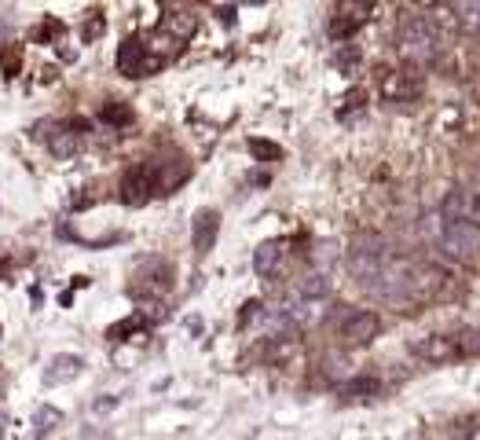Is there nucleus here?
I'll return each instance as SVG.
<instances>
[{
	"instance_id": "obj_12",
	"label": "nucleus",
	"mask_w": 480,
	"mask_h": 440,
	"mask_svg": "<svg viewBox=\"0 0 480 440\" xmlns=\"http://www.w3.org/2000/svg\"><path fill=\"white\" fill-rule=\"evenodd\" d=\"M451 16H454L465 30H480V0H476V5H454Z\"/></svg>"
},
{
	"instance_id": "obj_14",
	"label": "nucleus",
	"mask_w": 480,
	"mask_h": 440,
	"mask_svg": "<svg viewBox=\"0 0 480 440\" xmlns=\"http://www.w3.org/2000/svg\"><path fill=\"white\" fill-rule=\"evenodd\" d=\"M462 220H469V225L480 232V194L476 198H465V209H462Z\"/></svg>"
},
{
	"instance_id": "obj_15",
	"label": "nucleus",
	"mask_w": 480,
	"mask_h": 440,
	"mask_svg": "<svg viewBox=\"0 0 480 440\" xmlns=\"http://www.w3.org/2000/svg\"><path fill=\"white\" fill-rule=\"evenodd\" d=\"M363 393H378V382L374 378H356V385L345 389V396H363Z\"/></svg>"
},
{
	"instance_id": "obj_17",
	"label": "nucleus",
	"mask_w": 480,
	"mask_h": 440,
	"mask_svg": "<svg viewBox=\"0 0 480 440\" xmlns=\"http://www.w3.org/2000/svg\"><path fill=\"white\" fill-rule=\"evenodd\" d=\"M103 118H107L110 125H125V121H129V110H125V107H107Z\"/></svg>"
},
{
	"instance_id": "obj_18",
	"label": "nucleus",
	"mask_w": 480,
	"mask_h": 440,
	"mask_svg": "<svg viewBox=\"0 0 480 440\" xmlns=\"http://www.w3.org/2000/svg\"><path fill=\"white\" fill-rule=\"evenodd\" d=\"M338 67H345V70H352V67H356V52H352V48H345V52H338Z\"/></svg>"
},
{
	"instance_id": "obj_7",
	"label": "nucleus",
	"mask_w": 480,
	"mask_h": 440,
	"mask_svg": "<svg viewBox=\"0 0 480 440\" xmlns=\"http://www.w3.org/2000/svg\"><path fill=\"white\" fill-rule=\"evenodd\" d=\"M414 349H418V356H422V360H433V363L451 360L454 352H462V349H458V338H440V334H433V338L418 341Z\"/></svg>"
},
{
	"instance_id": "obj_5",
	"label": "nucleus",
	"mask_w": 480,
	"mask_h": 440,
	"mask_svg": "<svg viewBox=\"0 0 480 440\" xmlns=\"http://www.w3.org/2000/svg\"><path fill=\"white\" fill-rule=\"evenodd\" d=\"M283 257H287V246H283L279 239L261 243V246L254 250V268H257V276H276L279 265H283Z\"/></svg>"
},
{
	"instance_id": "obj_1",
	"label": "nucleus",
	"mask_w": 480,
	"mask_h": 440,
	"mask_svg": "<svg viewBox=\"0 0 480 440\" xmlns=\"http://www.w3.org/2000/svg\"><path fill=\"white\" fill-rule=\"evenodd\" d=\"M436 246L454 261H473V257H480V232L469 220H443Z\"/></svg>"
},
{
	"instance_id": "obj_3",
	"label": "nucleus",
	"mask_w": 480,
	"mask_h": 440,
	"mask_svg": "<svg viewBox=\"0 0 480 440\" xmlns=\"http://www.w3.org/2000/svg\"><path fill=\"white\" fill-rule=\"evenodd\" d=\"M378 330H381V323H378V316H374V312H349V316H345V323H341L345 341H356V345H363V341L378 338Z\"/></svg>"
},
{
	"instance_id": "obj_11",
	"label": "nucleus",
	"mask_w": 480,
	"mask_h": 440,
	"mask_svg": "<svg viewBox=\"0 0 480 440\" xmlns=\"http://www.w3.org/2000/svg\"><path fill=\"white\" fill-rule=\"evenodd\" d=\"M59 418H63V411H59V407H52V403L37 407V411H34V440L48 436V433L59 425Z\"/></svg>"
},
{
	"instance_id": "obj_13",
	"label": "nucleus",
	"mask_w": 480,
	"mask_h": 440,
	"mask_svg": "<svg viewBox=\"0 0 480 440\" xmlns=\"http://www.w3.org/2000/svg\"><path fill=\"white\" fill-rule=\"evenodd\" d=\"M414 92V81L411 78H385V96H411Z\"/></svg>"
},
{
	"instance_id": "obj_10",
	"label": "nucleus",
	"mask_w": 480,
	"mask_h": 440,
	"mask_svg": "<svg viewBox=\"0 0 480 440\" xmlns=\"http://www.w3.org/2000/svg\"><path fill=\"white\" fill-rule=\"evenodd\" d=\"M374 8H341L338 19H334V37H349L363 19H370Z\"/></svg>"
},
{
	"instance_id": "obj_2",
	"label": "nucleus",
	"mask_w": 480,
	"mask_h": 440,
	"mask_svg": "<svg viewBox=\"0 0 480 440\" xmlns=\"http://www.w3.org/2000/svg\"><path fill=\"white\" fill-rule=\"evenodd\" d=\"M396 45H400V56H403L407 63H429L433 52H436V26L414 19V23H407V26L400 30Z\"/></svg>"
},
{
	"instance_id": "obj_9",
	"label": "nucleus",
	"mask_w": 480,
	"mask_h": 440,
	"mask_svg": "<svg viewBox=\"0 0 480 440\" xmlns=\"http://www.w3.org/2000/svg\"><path fill=\"white\" fill-rule=\"evenodd\" d=\"M140 59H147V52H143V41H140V37H129V41L118 48V70L136 78V74H143V70H147Z\"/></svg>"
},
{
	"instance_id": "obj_6",
	"label": "nucleus",
	"mask_w": 480,
	"mask_h": 440,
	"mask_svg": "<svg viewBox=\"0 0 480 440\" xmlns=\"http://www.w3.org/2000/svg\"><path fill=\"white\" fill-rule=\"evenodd\" d=\"M216 228H220V213L202 209V213L194 216V250H198V254H209V250H213Z\"/></svg>"
},
{
	"instance_id": "obj_4",
	"label": "nucleus",
	"mask_w": 480,
	"mask_h": 440,
	"mask_svg": "<svg viewBox=\"0 0 480 440\" xmlns=\"http://www.w3.org/2000/svg\"><path fill=\"white\" fill-rule=\"evenodd\" d=\"M151 191H154V176L147 169L125 173V180H121V202L125 205H143L151 198Z\"/></svg>"
},
{
	"instance_id": "obj_8",
	"label": "nucleus",
	"mask_w": 480,
	"mask_h": 440,
	"mask_svg": "<svg viewBox=\"0 0 480 440\" xmlns=\"http://www.w3.org/2000/svg\"><path fill=\"white\" fill-rule=\"evenodd\" d=\"M85 371V363H81V356H59V360H52L48 363V371H45V382L48 385H63V382H74L78 374Z\"/></svg>"
},
{
	"instance_id": "obj_16",
	"label": "nucleus",
	"mask_w": 480,
	"mask_h": 440,
	"mask_svg": "<svg viewBox=\"0 0 480 440\" xmlns=\"http://www.w3.org/2000/svg\"><path fill=\"white\" fill-rule=\"evenodd\" d=\"M250 147H254V154H257V158H279L276 143H268V140H254Z\"/></svg>"
}]
</instances>
